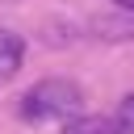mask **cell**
Returning <instances> with one entry per match:
<instances>
[{
  "label": "cell",
  "mask_w": 134,
  "mask_h": 134,
  "mask_svg": "<svg viewBox=\"0 0 134 134\" xmlns=\"http://www.w3.org/2000/svg\"><path fill=\"white\" fill-rule=\"evenodd\" d=\"M17 113H21L25 121H34V126H38V121H71V117L84 113V88H80L75 80L46 75V80H38L34 88L21 92Z\"/></svg>",
  "instance_id": "cell-1"
},
{
  "label": "cell",
  "mask_w": 134,
  "mask_h": 134,
  "mask_svg": "<svg viewBox=\"0 0 134 134\" xmlns=\"http://www.w3.org/2000/svg\"><path fill=\"white\" fill-rule=\"evenodd\" d=\"M92 34L105 42H130L134 38V13H126V8L100 13V17H92Z\"/></svg>",
  "instance_id": "cell-2"
},
{
  "label": "cell",
  "mask_w": 134,
  "mask_h": 134,
  "mask_svg": "<svg viewBox=\"0 0 134 134\" xmlns=\"http://www.w3.org/2000/svg\"><path fill=\"white\" fill-rule=\"evenodd\" d=\"M59 134H126V130H121V121L109 117V113H80V117L63 121Z\"/></svg>",
  "instance_id": "cell-3"
},
{
  "label": "cell",
  "mask_w": 134,
  "mask_h": 134,
  "mask_svg": "<svg viewBox=\"0 0 134 134\" xmlns=\"http://www.w3.org/2000/svg\"><path fill=\"white\" fill-rule=\"evenodd\" d=\"M21 63H25V42H21V34L0 29V84L13 80V75L21 71Z\"/></svg>",
  "instance_id": "cell-4"
},
{
  "label": "cell",
  "mask_w": 134,
  "mask_h": 134,
  "mask_svg": "<svg viewBox=\"0 0 134 134\" xmlns=\"http://www.w3.org/2000/svg\"><path fill=\"white\" fill-rule=\"evenodd\" d=\"M117 121H121V130L126 134H134V92H126L121 96V105H117V113H113Z\"/></svg>",
  "instance_id": "cell-5"
},
{
  "label": "cell",
  "mask_w": 134,
  "mask_h": 134,
  "mask_svg": "<svg viewBox=\"0 0 134 134\" xmlns=\"http://www.w3.org/2000/svg\"><path fill=\"white\" fill-rule=\"evenodd\" d=\"M113 8H126V13H134V0H113Z\"/></svg>",
  "instance_id": "cell-6"
}]
</instances>
